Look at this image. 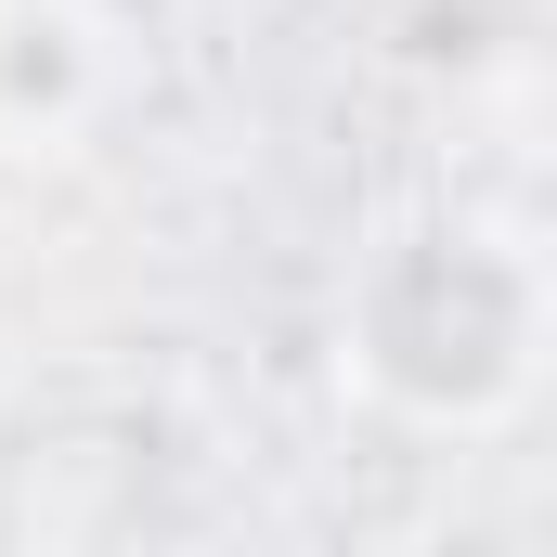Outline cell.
I'll list each match as a JSON object with an SVG mask.
<instances>
[{
    "label": "cell",
    "mask_w": 557,
    "mask_h": 557,
    "mask_svg": "<svg viewBox=\"0 0 557 557\" xmlns=\"http://www.w3.org/2000/svg\"><path fill=\"white\" fill-rule=\"evenodd\" d=\"M545 337L557 298L545 260L519 221H480V208H416L389 221L350 285H337V363L376 416L441 428V441H480L545 389Z\"/></svg>",
    "instance_id": "obj_1"
},
{
    "label": "cell",
    "mask_w": 557,
    "mask_h": 557,
    "mask_svg": "<svg viewBox=\"0 0 557 557\" xmlns=\"http://www.w3.org/2000/svg\"><path fill=\"white\" fill-rule=\"evenodd\" d=\"M104 104V26L78 0H0V156H52Z\"/></svg>",
    "instance_id": "obj_2"
}]
</instances>
